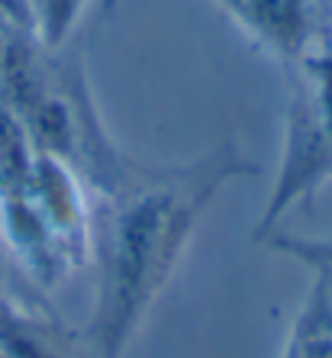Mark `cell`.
Listing matches in <instances>:
<instances>
[{
  "label": "cell",
  "mask_w": 332,
  "mask_h": 358,
  "mask_svg": "<svg viewBox=\"0 0 332 358\" xmlns=\"http://www.w3.org/2000/svg\"><path fill=\"white\" fill-rule=\"evenodd\" d=\"M255 171L233 145L181 168L120 181L97 217V284L84 323L91 358H126L226 184Z\"/></svg>",
  "instance_id": "obj_1"
},
{
  "label": "cell",
  "mask_w": 332,
  "mask_h": 358,
  "mask_svg": "<svg viewBox=\"0 0 332 358\" xmlns=\"http://www.w3.org/2000/svg\"><path fill=\"white\" fill-rule=\"evenodd\" d=\"M332 181V65L319 62L310 81L297 91L287 113L281 168L265 200V213L255 226V239L277 229L287 213L310 203Z\"/></svg>",
  "instance_id": "obj_2"
},
{
  "label": "cell",
  "mask_w": 332,
  "mask_h": 358,
  "mask_svg": "<svg viewBox=\"0 0 332 358\" xmlns=\"http://www.w3.org/2000/svg\"><path fill=\"white\" fill-rule=\"evenodd\" d=\"M249 33L284 55H300L307 45V0H219Z\"/></svg>",
  "instance_id": "obj_3"
},
{
  "label": "cell",
  "mask_w": 332,
  "mask_h": 358,
  "mask_svg": "<svg viewBox=\"0 0 332 358\" xmlns=\"http://www.w3.org/2000/svg\"><path fill=\"white\" fill-rule=\"evenodd\" d=\"M265 242L274 252H281L287 259L300 262L303 268L313 271V287L323 294V300L332 310V239H316V236H287L274 229L265 236Z\"/></svg>",
  "instance_id": "obj_4"
},
{
  "label": "cell",
  "mask_w": 332,
  "mask_h": 358,
  "mask_svg": "<svg viewBox=\"0 0 332 358\" xmlns=\"http://www.w3.org/2000/svg\"><path fill=\"white\" fill-rule=\"evenodd\" d=\"M84 0H42V26H45V39L62 42L71 29V23L81 13Z\"/></svg>",
  "instance_id": "obj_5"
},
{
  "label": "cell",
  "mask_w": 332,
  "mask_h": 358,
  "mask_svg": "<svg viewBox=\"0 0 332 358\" xmlns=\"http://www.w3.org/2000/svg\"><path fill=\"white\" fill-rule=\"evenodd\" d=\"M326 62H329V65H332V55H329V59H326Z\"/></svg>",
  "instance_id": "obj_6"
}]
</instances>
